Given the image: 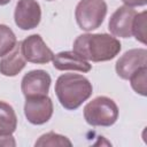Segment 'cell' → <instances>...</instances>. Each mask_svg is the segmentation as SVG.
<instances>
[{
    "label": "cell",
    "mask_w": 147,
    "mask_h": 147,
    "mask_svg": "<svg viewBox=\"0 0 147 147\" xmlns=\"http://www.w3.org/2000/svg\"><path fill=\"white\" fill-rule=\"evenodd\" d=\"M119 40L108 33H84L76 38L72 51L80 57L92 62L113 60L119 52Z\"/></svg>",
    "instance_id": "cell-1"
},
{
    "label": "cell",
    "mask_w": 147,
    "mask_h": 147,
    "mask_svg": "<svg viewBox=\"0 0 147 147\" xmlns=\"http://www.w3.org/2000/svg\"><path fill=\"white\" fill-rule=\"evenodd\" d=\"M55 94L67 110H76L93 93L90 80L79 74H63L55 83Z\"/></svg>",
    "instance_id": "cell-2"
},
{
    "label": "cell",
    "mask_w": 147,
    "mask_h": 147,
    "mask_svg": "<svg viewBox=\"0 0 147 147\" xmlns=\"http://www.w3.org/2000/svg\"><path fill=\"white\" fill-rule=\"evenodd\" d=\"M84 118L91 126H111L118 118V107L113 99L100 95L84 107Z\"/></svg>",
    "instance_id": "cell-3"
},
{
    "label": "cell",
    "mask_w": 147,
    "mask_h": 147,
    "mask_svg": "<svg viewBox=\"0 0 147 147\" xmlns=\"http://www.w3.org/2000/svg\"><path fill=\"white\" fill-rule=\"evenodd\" d=\"M107 15V3L105 0H80L75 10L76 22L79 29L92 31L98 29Z\"/></svg>",
    "instance_id": "cell-4"
},
{
    "label": "cell",
    "mask_w": 147,
    "mask_h": 147,
    "mask_svg": "<svg viewBox=\"0 0 147 147\" xmlns=\"http://www.w3.org/2000/svg\"><path fill=\"white\" fill-rule=\"evenodd\" d=\"M53 101L49 96H31L25 98L24 115L33 125H42L47 123L53 115Z\"/></svg>",
    "instance_id": "cell-5"
},
{
    "label": "cell",
    "mask_w": 147,
    "mask_h": 147,
    "mask_svg": "<svg viewBox=\"0 0 147 147\" xmlns=\"http://www.w3.org/2000/svg\"><path fill=\"white\" fill-rule=\"evenodd\" d=\"M23 56L28 62L45 64L52 61L54 54L39 34H31L21 41Z\"/></svg>",
    "instance_id": "cell-6"
},
{
    "label": "cell",
    "mask_w": 147,
    "mask_h": 147,
    "mask_svg": "<svg viewBox=\"0 0 147 147\" xmlns=\"http://www.w3.org/2000/svg\"><path fill=\"white\" fill-rule=\"evenodd\" d=\"M15 24L21 30H31L39 25L41 8L36 0H18L14 11Z\"/></svg>",
    "instance_id": "cell-7"
},
{
    "label": "cell",
    "mask_w": 147,
    "mask_h": 147,
    "mask_svg": "<svg viewBox=\"0 0 147 147\" xmlns=\"http://www.w3.org/2000/svg\"><path fill=\"white\" fill-rule=\"evenodd\" d=\"M51 76L47 71L36 69L26 72L21 82V90L25 98L47 95L51 87Z\"/></svg>",
    "instance_id": "cell-8"
},
{
    "label": "cell",
    "mask_w": 147,
    "mask_h": 147,
    "mask_svg": "<svg viewBox=\"0 0 147 147\" xmlns=\"http://www.w3.org/2000/svg\"><path fill=\"white\" fill-rule=\"evenodd\" d=\"M137 14L138 13L132 7H118L109 18L108 29L110 33L119 38L132 37V25Z\"/></svg>",
    "instance_id": "cell-9"
},
{
    "label": "cell",
    "mask_w": 147,
    "mask_h": 147,
    "mask_svg": "<svg viewBox=\"0 0 147 147\" xmlns=\"http://www.w3.org/2000/svg\"><path fill=\"white\" fill-rule=\"evenodd\" d=\"M142 67H147V51L145 48H133L125 52L115 64L116 74L122 79H129Z\"/></svg>",
    "instance_id": "cell-10"
},
{
    "label": "cell",
    "mask_w": 147,
    "mask_h": 147,
    "mask_svg": "<svg viewBox=\"0 0 147 147\" xmlns=\"http://www.w3.org/2000/svg\"><path fill=\"white\" fill-rule=\"evenodd\" d=\"M52 61H53L54 68L61 71L74 70V71H80V72H88L92 69V65L88 63V61L80 57L74 51L60 52L53 56Z\"/></svg>",
    "instance_id": "cell-11"
},
{
    "label": "cell",
    "mask_w": 147,
    "mask_h": 147,
    "mask_svg": "<svg viewBox=\"0 0 147 147\" xmlns=\"http://www.w3.org/2000/svg\"><path fill=\"white\" fill-rule=\"evenodd\" d=\"M26 60L23 56L21 42H16L14 48L2 56L0 60V74L7 77H14L18 75L25 67Z\"/></svg>",
    "instance_id": "cell-12"
},
{
    "label": "cell",
    "mask_w": 147,
    "mask_h": 147,
    "mask_svg": "<svg viewBox=\"0 0 147 147\" xmlns=\"http://www.w3.org/2000/svg\"><path fill=\"white\" fill-rule=\"evenodd\" d=\"M17 127V116L14 108L0 101V134H13Z\"/></svg>",
    "instance_id": "cell-13"
},
{
    "label": "cell",
    "mask_w": 147,
    "mask_h": 147,
    "mask_svg": "<svg viewBox=\"0 0 147 147\" xmlns=\"http://www.w3.org/2000/svg\"><path fill=\"white\" fill-rule=\"evenodd\" d=\"M72 142L62 134L55 132H47L39 137V139L34 142L36 147H55V146H71Z\"/></svg>",
    "instance_id": "cell-14"
},
{
    "label": "cell",
    "mask_w": 147,
    "mask_h": 147,
    "mask_svg": "<svg viewBox=\"0 0 147 147\" xmlns=\"http://www.w3.org/2000/svg\"><path fill=\"white\" fill-rule=\"evenodd\" d=\"M16 42L17 39L13 30L5 24H0V57L9 53Z\"/></svg>",
    "instance_id": "cell-15"
},
{
    "label": "cell",
    "mask_w": 147,
    "mask_h": 147,
    "mask_svg": "<svg viewBox=\"0 0 147 147\" xmlns=\"http://www.w3.org/2000/svg\"><path fill=\"white\" fill-rule=\"evenodd\" d=\"M130 79V84L131 87L133 88V91L142 96H146L147 94V67H142L140 69H138L134 74L131 75Z\"/></svg>",
    "instance_id": "cell-16"
},
{
    "label": "cell",
    "mask_w": 147,
    "mask_h": 147,
    "mask_svg": "<svg viewBox=\"0 0 147 147\" xmlns=\"http://www.w3.org/2000/svg\"><path fill=\"white\" fill-rule=\"evenodd\" d=\"M146 10L136 15L132 25V36L141 44H146Z\"/></svg>",
    "instance_id": "cell-17"
},
{
    "label": "cell",
    "mask_w": 147,
    "mask_h": 147,
    "mask_svg": "<svg viewBox=\"0 0 147 147\" xmlns=\"http://www.w3.org/2000/svg\"><path fill=\"white\" fill-rule=\"evenodd\" d=\"M0 146L6 147H15L16 141L11 134H0Z\"/></svg>",
    "instance_id": "cell-18"
},
{
    "label": "cell",
    "mask_w": 147,
    "mask_h": 147,
    "mask_svg": "<svg viewBox=\"0 0 147 147\" xmlns=\"http://www.w3.org/2000/svg\"><path fill=\"white\" fill-rule=\"evenodd\" d=\"M124 6L127 7H141V6H146L147 0H122Z\"/></svg>",
    "instance_id": "cell-19"
},
{
    "label": "cell",
    "mask_w": 147,
    "mask_h": 147,
    "mask_svg": "<svg viewBox=\"0 0 147 147\" xmlns=\"http://www.w3.org/2000/svg\"><path fill=\"white\" fill-rule=\"evenodd\" d=\"M11 0H0V6H6L10 2Z\"/></svg>",
    "instance_id": "cell-20"
},
{
    "label": "cell",
    "mask_w": 147,
    "mask_h": 147,
    "mask_svg": "<svg viewBox=\"0 0 147 147\" xmlns=\"http://www.w3.org/2000/svg\"><path fill=\"white\" fill-rule=\"evenodd\" d=\"M46 1H53V0H46Z\"/></svg>",
    "instance_id": "cell-21"
}]
</instances>
